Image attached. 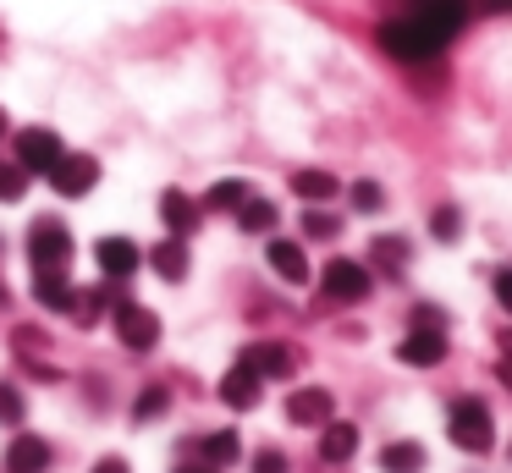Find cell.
I'll return each mask as SVG.
<instances>
[{
    "label": "cell",
    "instance_id": "cell-1",
    "mask_svg": "<svg viewBox=\"0 0 512 473\" xmlns=\"http://www.w3.org/2000/svg\"><path fill=\"white\" fill-rule=\"evenodd\" d=\"M446 435L463 451H490L496 446V418H490V407L479 396H457L452 413H446Z\"/></svg>",
    "mask_w": 512,
    "mask_h": 473
},
{
    "label": "cell",
    "instance_id": "cell-2",
    "mask_svg": "<svg viewBox=\"0 0 512 473\" xmlns=\"http://www.w3.org/2000/svg\"><path fill=\"white\" fill-rule=\"evenodd\" d=\"M397 11H402V17L419 22V28L430 33V39L441 44V50H446V44H452L463 28H468V0H402Z\"/></svg>",
    "mask_w": 512,
    "mask_h": 473
},
{
    "label": "cell",
    "instance_id": "cell-3",
    "mask_svg": "<svg viewBox=\"0 0 512 473\" xmlns=\"http://www.w3.org/2000/svg\"><path fill=\"white\" fill-rule=\"evenodd\" d=\"M320 292L331 297V303H364V297L375 292V275L358 259H331L320 270Z\"/></svg>",
    "mask_w": 512,
    "mask_h": 473
},
{
    "label": "cell",
    "instance_id": "cell-4",
    "mask_svg": "<svg viewBox=\"0 0 512 473\" xmlns=\"http://www.w3.org/2000/svg\"><path fill=\"white\" fill-rule=\"evenodd\" d=\"M28 259H34V270H67L72 264V237L61 220H34L28 226Z\"/></svg>",
    "mask_w": 512,
    "mask_h": 473
},
{
    "label": "cell",
    "instance_id": "cell-5",
    "mask_svg": "<svg viewBox=\"0 0 512 473\" xmlns=\"http://www.w3.org/2000/svg\"><path fill=\"white\" fill-rule=\"evenodd\" d=\"M61 154H67V149H61V138L50 127H23V132H17V143H12V160L23 165L28 176H50V165H56Z\"/></svg>",
    "mask_w": 512,
    "mask_h": 473
},
{
    "label": "cell",
    "instance_id": "cell-6",
    "mask_svg": "<svg viewBox=\"0 0 512 473\" xmlns=\"http://www.w3.org/2000/svg\"><path fill=\"white\" fill-rule=\"evenodd\" d=\"M116 336L127 352H149L160 341V314L144 303H116Z\"/></svg>",
    "mask_w": 512,
    "mask_h": 473
},
{
    "label": "cell",
    "instance_id": "cell-7",
    "mask_svg": "<svg viewBox=\"0 0 512 473\" xmlns=\"http://www.w3.org/2000/svg\"><path fill=\"white\" fill-rule=\"evenodd\" d=\"M94 182H100V160H89V154H61V160L50 165V187H56L61 198L94 193Z\"/></svg>",
    "mask_w": 512,
    "mask_h": 473
},
{
    "label": "cell",
    "instance_id": "cell-8",
    "mask_svg": "<svg viewBox=\"0 0 512 473\" xmlns=\"http://www.w3.org/2000/svg\"><path fill=\"white\" fill-rule=\"evenodd\" d=\"M243 369H254L259 380H292L298 374V352L281 347V341H254V347H243Z\"/></svg>",
    "mask_w": 512,
    "mask_h": 473
},
{
    "label": "cell",
    "instance_id": "cell-9",
    "mask_svg": "<svg viewBox=\"0 0 512 473\" xmlns=\"http://www.w3.org/2000/svg\"><path fill=\"white\" fill-rule=\"evenodd\" d=\"M331 413H336V396L325 391V385H303V391L287 396V418L298 429H325V424H331Z\"/></svg>",
    "mask_w": 512,
    "mask_h": 473
},
{
    "label": "cell",
    "instance_id": "cell-10",
    "mask_svg": "<svg viewBox=\"0 0 512 473\" xmlns=\"http://www.w3.org/2000/svg\"><path fill=\"white\" fill-rule=\"evenodd\" d=\"M94 259H100L105 281H133L138 264H144V253H138L133 237H100L94 242Z\"/></svg>",
    "mask_w": 512,
    "mask_h": 473
},
{
    "label": "cell",
    "instance_id": "cell-11",
    "mask_svg": "<svg viewBox=\"0 0 512 473\" xmlns=\"http://www.w3.org/2000/svg\"><path fill=\"white\" fill-rule=\"evenodd\" d=\"M397 358H402V363H413V369H430V363H441V358H446V330H435V325H413L408 336L397 341Z\"/></svg>",
    "mask_w": 512,
    "mask_h": 473
},
{
    "label": "cell",
    "instance_id": "cell-12",
    "mask_svg": "<svg viewBox=\"0 0 512 473\" xmlns=\"http://www.w3.org/2000/svg\"><path fill=\"white\" fill-rule=\"evenodd\" d=\"M50 468V440L45 435H17L6 446V473H45Z\"/></svg>",
    "mask_w": 512,
    "mask_h": 473
},
{
    "label": "cell",
    "instance_id": "cell-13",
    "mask_svg": "<svg viewBox=\"0 0 512 473\" xmlns=\"http://www.w3.org/2000/svg\"><path fill=\"white\" fill-rule=\"evenodd\" d=\"M265 253H270V270H276L281 281H292V286L309 281V253H303L292 237H270V248H265Z\"/></svg>",
    "mask_w": 512,
    "mask_h": 473
},
{
    "label": "cell",
    "instance_id": "cell-14",
    "mask_svg": "<svg viewBox=\"0 0 512 473\" xmlns=\"http://www.w3.org/2000/svg\"><path fill=\"white\" fill-rule=\"evenodd\" d=\"M160 220L171 226V237H193L199 220H204V204H193L188 193H166L160 198Z\"/></svg>",
    "mask_w": 512,
    "mask_h": 473
},
{
    "label": "cell",
    "instance_id": "cell-15",
    "mask_svg": "<svg viewBox=\"0 0 512 473\" xmlns=\"http://www.w3.org/2000/svg\"><path fill=\"white\" fill-rule=\"evenodd\" d=\"M259 391H265V380H259L254 369H243V363L221 374V402H226V407H254Z\"/></svg>",
    "mask_w": 512,
    "mask_h": 473
},
{
    "label": "cell",
    "instance_id": "cell-16",
    "mask_svg": "<svg viewBox=\"0 0 512 473\" xmlns=\"http://www.w3.org/2000/svg\"><path fill=\"white\" fill-rule=\"evenodd\" d=\"M34 297H39V308H56V314H72V303H78V292H72L67 270H39Z\"/></svg>",
    "mask_w": 512,
    "mask_h": 473
},
{
    "label": "cell",
    "instance_id": "cell-17",
    "mask_svg": "<svg viewBox=\"0 0 512 473\" xmlns=\"http://www.w3.org/2000/svg\"><path fill=\"white\" fill-rule=\"evenodd\" d=\"M353 451H358V424L331 418V424L320 429V457H325V462H347Z\"/></svg>",
    "mask_w": 512,
    "mask_h": 473
},
{
    "label": "cell",
    "instance_id": "cell-18",
    "mask_svg": "<svg viewBox=\"0 0 512 473\" xmlns=\"http://www.w3.org/2000/svg\"><path fill=\"white\" fill-rule=\"evenodd\" d=\"M276 220H281V209L270 204V198H259V193H248L243 209H237V226H243L248 237H265V231H276Z\"/></svg>",
    "mask_w": 512,
    "mask_h": 473
},
{
    "label": "cell",
    "instance_id": "cell-19",
    "mask_svg": "<svg viewBox=\"0 0 512 473\" xmlns=\"http://www.w3.org/2000/svg\"><path fill=\"white\" fill-rule=\"evenodd\" d=\"M149 264H155L160 281H182V275H188V264H193V259H188V242H182V237H166L155 253H149Z\"/></svg>",
    "mask_w": 512,
    "mask_h": 473
},
{
    "label": "cell",
    "instance_id": "cell-20",
    "mask_svg": "<svg viewBox=\"0 0 512 473\" xmlns=\"http://www.w3.org/2000/svg\"><path fill=\"white\" fill-rule=\"evenodd\" d=\"M292 193H298L303 204H325V198L342 193V182H336L331 171H292Z\"/></svg>",
    "mask_w": 512,
    "mask_h": 473
},
{
    "label": "cell",
    "instance_id": "cell-21",
    "mask_svg": "<svg viewBox=\"0 0 512 473\" xmlns=\"http://www.w3.org/2000/svg\"><path fill=\"white\" fill-rule=\"evenodd\" d=\"M380 468L386 473H419L424 468V446L419 440H391V446L380 451Z\"/></svg>",
    "mask_w": 512,
    "mask_h": 473
},
{
    "label": "cell",
    "instance_id": "cell-22",
    "mask_svg": "<svg viewBox=\"0 0 512 473\" xmlns=\"http://www.w3.org/2000/svg\"><path fill=\"white\" fill-rule=\"evenodd\" d=\"M199 451L215 462V468H226V462H237L243 440H237V429H215V435H204V440H199Z\"/></svg>",
    "mask_w": 512,
    "mask_h": 473
},
{
    "label": "cell",
    "instance_id": "cell-23",
    "mask_svg": "<svg viewBox=\"0 0 512 473\" xmlns=\"http://www.w3.org/2000/svg\"><path fill=\"white\" fill-rule=\"evenodd\" d=\"M248 193H254L248 182H237V176H226V182H215L210 193H204V209H232V215H237Z\"/></svg>",
    "mask_w": 512,
    "mask_h": 473
},
{
    "label": "cell",
    "instance_id": "cell-24",
    "mask_svg": "<svg viewBox=\"0 0 512 473\" xmlns=\"http://www.w3.org/2000/svg\"><path fill=\"white\" fill-rule=\"evenodd\" d=\"M369 248H375V264H380V270H408V259H413L402 237H375Z\"/></svg>",
    "mask_w": 512,
    "mask_h": 473
},
{
    "label": "cell",
    "instance_id": "cell-25",
    "mask_svg": "<svg viewBox=\"0 0 512 473\" xmlns=\"http://www.w3.org/2000/svg\"><path fill=\"white\" fill-rule=\"evenodd\" d=\"M336 231H342V220H336L331 209H320V204H309V209H303V237L325 242V237H336Z\"/></svg>",
    "mask_w": 512,
    "mask_h": 473
},
{
    "label": "cell",
    "instance_id": "cell-26",
    "mask_svg": "<svg viewBox=\"0 0 512 473\" xmlns=\"http://www.w3.org/2000/svg\"><path fill=\"white\" fill-rule=\"evenodd\" d=\"M23 187H28V171L17 160H0V204H17L23 198Z\"/></svg>",
    "mask_w": 512,
    "mask_h": 473
},
{
    "label": "cell",
    "instance_id": "cell-27",
    "mask_svg": "<svg viewBox=\"0 0 512 473\" xmlns=\"http://www.w3.org/2000/svg\"><path fill=\"white\" fill-rule=\"evenodd\" d=\"M430 231H435L441 242H457V231H463V209H457V204L430 209Z\"/></svg>",
    "mask_w": 512,
    "mask_h": 473
},
{
    "label": "cell",
    "instance_id": "cell-28",
    "mask_svg": "<svg viewBox=\"0 0 512 473\" xmlns=\"http://www.w3.org/2000/svg\"><path fill=\"white\" fill-rule=\"evenodd\" d=\"M166 402H171V396H166V385H149V391L133 402V418H138V424H155V418L166 413Z\"/></svg>",
    "mask_w": 512,
    "mask_h": 473
},
{
    "label": "cell",
    "instance_id": "cell-29",
    "mask_svg": "<svg viewBox=\"0 0 512 473\" xmlns=\"http://www.w3.org/2000/svg\"><path fill=\"white\" fill-rule=\"evenodd\" d=\"M23 391H17L12 380H0V424H23Z\"/></svg>",
    "mask_w": 512,
    "mask_h": 473
},
{
    "label": "cell",
    "instance_id": "cell-30",
    "mask_svg": "<svg viewBox=\"0 0 512 473\" xmlns=\"http://www.w3.org/2000/svg\"><path fill=\"white\" fill-rule=\"evenodd\" d=\"M353 209H364V215H380V209H386V193H380V182H353Z\"/></svg>",
    "mask_w": 512,
    "mask_h": 473
},
{
    "label": "cell",
    "instance_id": "cell-31",
    "mask_svg": "<svg viewBox=\"0 0 512 473\" xmlns=\"http://www.w3.org/2000/svg\"><path fill=\"white\" fill-rule=\"evenodd\" d=\"M254 473H287V457H281V451H259Z\"/></svg>",
    "mask_w": 512,
    "mask_h": 473
},
{
    "label": "cell",
    "instance_id": "cell-32",
    "mask_svg": "<svg viewBox=\"0 0 512 473\" xmlns=\"http://www.w3.org/2000/svg\"><path fill=\"white\" fill-rule=\"evenodd\" d=\"M496 303L512 314V270H496Z\"/></svg>",
    "mask_w": 512,
    "mask_h": 473
},
{
    "label": "cell",
    "instance_id": "cell-33",
    "mask_svg": "<svg viewBox=\"0 0 512 473\" xmlns=\"http://www.w3.org/2000/svg\"><path fill=\"white\" fill-rule=\"evenodd\" d=\"M89 473H133V468H127V462L122 457H100V462H94V468Z\"/></svg>",
    "mask_w": 512,
    "mask_h": 473
},
{
    "label": "cell",
    "instance_id": "cell-34",
    "mask_svg": "<svg viewBox=\"0 0 512 473\" xmlns=\"http://www.w3.org/2000/svg\"><path fill=\"white\" fill-rule=\"evenodd\" d=\"M496 374H501V385H507V391H512V352H507V358H501V369H496Z\"/></svg>",
    "mask_w": 512,
    "mask_h": 473
},
{
    "label": "cell",
    "instance_id": "cell-35",
    "mask_svg": "<svg viewBox=\"0 0 512 473\" xmlns=\"http://www.w3.org/2000/svg\"><path fill=\"white\" fill-rule=\"evenodd\" d=\"M485 11H512V0H485Z\"/></svg>",
    "mask_w": 512,
    "mask_h": 473
},
{
    "label": "cell",
    "instance_id": "cell-36",
    "mask_svg": "<svg viewBox=\"0 0 512 473\" xmlns=\"http://www.w3.org/2000/svg\"><path fill=\"white\" fill-rule=\"evenodd\" d=\"M177 473H221V468H177Z\"/></svg>",
    "mask_w": 512,
    "mask_h": 473
},
{
    "label": "cell",
    "instance_id": "cell-37",
    "mask_svg": "<svg viewBox=\"0 0 512 473\" xmlns=\"http://www.w3.org/2000/svg\"><path fill=\"white\" fill-rule=\"evenodd\" d=\"M0 138H6V110H0Z\"/></svg>",
    "mask_w": 512,
    "mask_h": 473
},
{
    "label": "cell",
    "instance_id": "cell-38",
    "mask_svg": "<svg viewBox=\"0 0 512 473\" xmlns=\"http://www.w3.org/2000/svg\"><path fill=\"white\" fill-rule=\"evenodd\" d=\"M6 297H12V292H6V281H0V303H6Z\"/></svg>",
    "mask_w": 512,
    "mask_h": 473
}]
</instances>
